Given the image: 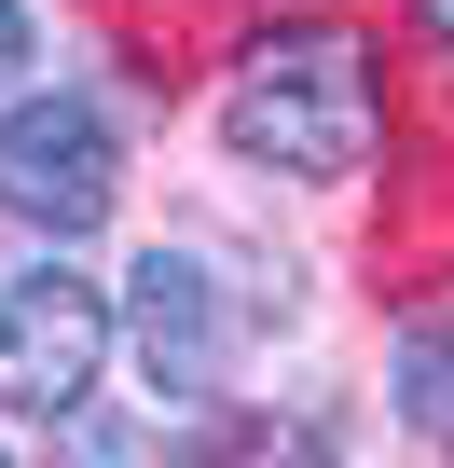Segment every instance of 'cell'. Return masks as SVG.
<instances>
[{
  "label": "cell",
  "mask_w": 454,
  "mask_h": 468,
  "mask_svg": "<svg viewBox=\"0 0 454 468\" xmlns=\"http://www.w3.org/2000/svg\"><path fill=\"white\" fill-rule=\"evenodd\" d=\"M28 69V0H0V83Z\"/></svg>",
  "instance_id": "cell-7"
},
{
  "label": "cell",
  "mask_w": 454,
  "mask_h": 468,
  "mask_svg": "<svg viewBox=\"0 0 454 468\" xmlns=\"http://www.w3.org/2000/svg\"><path fill=\"white\" fill-rule=\"evenodd\" d=\"M124 345V303L69 262H28L0 276V413H42V427H83L97 413V372Z\"/></svg>",
  "instance_id": "cell-2"
},
{
  "label": "cell",
  "mask_w": 454,
  "mask_h": 468,
  "mask_svg": "<svg viewBox=\"0 0 454 468\" xmlns=\"http://www.w3.org/2000/svg\"><path fill=\"white\" fill-rule=\"evenodd\" d=\"M385 386H399V413H413L427 441H454V317H427V331L385 358Z\"/></svg>",
  "instance_id": "cell-6"
},
{
  "label": "cell",
  "mask_w": 454,
  "mask_h": 468,
  "mask_svg": "<svg viewBox=\"0 0 454 468\" xmlns=\"http://www.w3.org/2000/svg\"><path fill=\"white\" fill-rule=\"evenodd\" d=\"M124 345L152 372V399H206L220 372H235V290H220L206 249H138L124 276Z\"/></svg>",
  "instance_id": "cell-4"
},
{
  "label": "cell",
  "mask_w": 454,
  "mask_h": 468,
  "mask_svg": "<svg viewBox=\"0 0 454 468\" xmlns=\"http://www.w3.org/2000/svg\"><path fill=\"white\" fill-rule=\"evenodd\" d=\"M111 207H124V138H111V111L83 83H42V97L0 111V220H28V234L69 249Z\"/></svg>",
  "instance_id": "cell-3"
},
{
  "label": "cell",
  "mask_w": 454,
  "mask_h": 468,
  "mask_svg": "<svg viewBox=\"0 0 454 468\" xmlns=\"http://www.w3.org/2000/svg\"><path fill=\"white\" fill-rule=\"evenodd\" d=\"M220 138L235 165H276V179H358L372 138H385V69L344 15H290L235 56L220 83Z\"/></svg>",
  "instance_id": "cell-1"
},
{
  "label": "cell",
  "mask_w": 454,
  "mask_h": 468,
  "mask_svg": "<svg viewBox=\"0 0 454 468\" xmlns=\"http://www.w3.org/2000/svg\"><path fill=\"white\" fill-rule=\"evenodd\" d=\"M0 468H15V454H0Z\"/></svg>",
  "instance_id": "cell-9"
},
{
  "label": "cell",
  "mask_w": 454,
  "mask_h": 468,
  "mask_svg": "<svg viewBox=\"0 0 454 468\" xmlns=\"http://www.w3.org/2000/svg\"><path fill=\"white\" fill-rule=\"evenodd\" d=\"M165 468H344V441H331V413H276V399H248V413H206Z\"/></svg>",
  "instance_id": "cell-5"
},
{
  "label": "cell",
  "mask_w": 454,
  "mask_h": 468,
  "mask_svg": "<svg viewBox=\"0 0 454 468\" xmlns=\"http://www.w3.org/2000/svg\"><path fill=\"white\" fill-rule=\"evenodd\" d=\"M413 15H427V28H440V56H454V0H413Z\"/></svg>",
  "instance_id": "cell-8"
}]
</instances>
